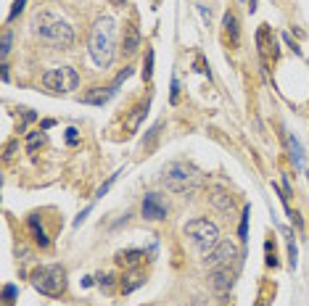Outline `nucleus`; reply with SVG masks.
I'll return each mask as SVG.
<instances>
[{
	"label": "nucleus",
	"mask_w": 309,
	"mask_h": 306,
	"mask_svg": "<svg viewBox=\"0 0 309 306\" xmlns=\"http://www.w3.org/2000/svg\"><path fill=\"white\" fill-rule=\"evenodd\" d=\"M87 50L90 58L98 69H109L114 56H117V21L111 16H100L95 19L93 29H90V40H87Z\"/></svg>",
	"instance_id": "1"
},
{
	"label": "nucleus",
	"mask_w": 309,
	"mask_h": 306,
	"mask_svg": "<svg viewBox=\"0 0 309 306\" xmlns=\"http://www.w3.org/2000/svg\"><path fill=\"white\" fill-rule=\"evenodd\" d=\"M162 185L177 195H190L203 185V174L188 161H169L162 169Z\"/></svg>",
	"instance_id": "2"
},
{
	"label": "nucleus",
	"mask_w": 309,
	"mask_h": 306,
	"mask_svg": "<svg viewBox=\"0 0 309 306\" xmlns=\"http://www.w3.org/2000/svg\"><path fill=\"white\" fill-rule=\"evenodd\" d=\"M34 34L53 48H72L74 45V29L69 27V21L48 14V11L34 16Z\"/></svg>",
	"instance_id": "3"
},
{
	"label": "nucleus",
	"mask_w": 309,
	"mask_h": 306,
	"mask_svg": "<svg viewBox=\"0 0 309 306\" xmlns=\"http://www.w3.org/2000/svg\"><path fill=\"white\" fill-rule=\"evenodd\" d=\"M29 280L34 290H40L42 296H50V298H59L66 290V269L61 264H40L37 269H32Z\"/></svg>",
	"instance_id": "4"
},
{
	"label": "nucleus",
	"mask_w": 309,
	"mask_h": 306,
	"mask_svg": "<svg viewBox=\"0 0 309 306\" xmlns=\"http://www.w3.org/2000/svg\"><path fill=\"white\" fill-rule=\"evenodd\" d=\"M185 235L190 238V243L196 245L198 251L209 253L217 243H220V227L214 225V222H209L206 217H196L190 219L185 225Z\"/></svg>",
	"instance_id": "5"
},
{
	"label": "nucleus",
	"mask_w": 309,
	"mask_h": 306,
	"mask_svg": "<svg viewBox=\"0 0 309 306\" xmlns=\"http://www.w3.org/2000/svg\"><path fill=\"white\" fill-rule=\"evenodd\" d=\"M42 87L48 92H72L79 87V74L74 66H56L42 74Z\"/></svg>",
	"instance_id": "6"
},
{
	"label": "nucleus",
	"mask_w": 309,
	"mask_h": 306,
	"mask_svg": "<svg viewBox=\"0 0 309 306\" xmlns=\"http://www.w3.org/2000/svg\"><path fill=\"white\" fill-rule=\"evenodd\" d=\"M238 259H240L238 245H235L233 240H220V243H217L209 253H206V267H212V269H222V267L235 264Z\"/></svg>",
	"instance_id": "7"
},
{
	"label": "nucleus",
	"mask_w": 309,
	"mask_h": 306,
	"mask_svg": "<svg viewBox=\"0 0 309 306\" xmlns=\"http://www.w3.org/2000/svg\"><path fill=\"white\" fill-rule=\"evenodd\" d=\"M143 217L151 219V222H162V219H167V206H164V201H162V195L148 193V195L143 198Z\"/></svg>",
	"instance_id": "8"
},
{
	"label": "nucleus",
	"mask_w": 309,
	"mask_h": 306,
	"mask_svg": "<svg viewBox=\"0 0 309 306\" xmlns=\"http://www.w3.org/2000/svg\"><path fill=\"white\" fill-rule=\"evenodd\" d=\"M209 282H212V288L217 293H227L233 288V282H235V272L230 267H222V269H212L209 272Z\"/></svg>",
	"instance_id": "9"
},
{
	"label": "nucleus",
	"mask_w": 309,
	"mask_h": 306,
	"mask_svg": "<svg viewBox=\"0 0 309 306\" xmlns=\"http://www.w3.org/2000/svg\"><path fill=\"white\" fill-rule=\"evenodd\" d=\"M256 48H259V56L265 58V61H267L270 56L272 58L278 56V50H275V37H272L270 27H259L256 29Z\"/></svg>",
	"instance_id": "10"
},
{
	"label": "nucleus",
	"mask_w": 309,
	"mask_h": 306,
	"mask_svg": "<svg viewBox=\"0 0 309 306\" xmlns=\"http://www.w3.org/2000/svg\"><path fill=\"white\" fill-rule=\"evenodd\" d=\"M140 48V34H137L135 24H124V56L132 58Z\"/></svg>",
	"instance_id": "11"
},
{
	"label": "nucleus",
	"mask_w": 309,
	"mask_h": 306,
	"mask_svg": "<svg viewBox=\"0 0 309 306\" xmlns=\"http://www.w3.org/2000/svg\"><path fill=\"white\" fill-rule=\"evenodd\" d=\"M114 95V87H95L82 95V103H90V106H103L109 103V98Z\"/></svg>",
	"instance_id": "12"
},
{
	"label": "nucleus",
	"mask_w": 309,
	"mask_h": 306,
	"mask_svg": "<svg viewBox=\"0 0 309 306\" xmlns=\"http://www.w3.org/2000/svg\"><path fill=\"white\" fill-rule=\"evenodd\" d=\"M145 259V251H140V248H127V251H119L117 253V264H122V267H137Z\"/></svg>",
	"instance_id": "13"
},
{
	"label": "nucleus",
	"mask_w": 309,
	"mask_h": 306,
	"mask_svg": "<svg viewBox=\"0 0 309 306\" xmlns=\"http://www.w3.org/2000/svg\"><path fill=\"white\" fill-rule=\"evenodd\" d=\"M148 114V100L145 103H137L135 109H132V114L127 116V122H124V127H127V132H135L137 127H140V122H143V116Z\"/></svg>",
	"instance_id": "14"
},
{
	"label": "nucleus",
	"mask_w": 309,
	"mask_h": 306,
	"mask_svg": "<svg viewBox=\"0 0 309 306\" xmlns=\"http://www.w3.org/2000/svg\"><path fill=\"white\" fill-rule=\"evenodd\" d=\"M29 230H32V235H34V243H37L40 248H48V245H50V238H48V232L42 230V225L37 222V217H29Z\"/></svg>",
	"instance_id": "15"
},
{
	"label": "nucleus",
	"mask_w": 309,
	"mask_h": 306,
	"mask_svg": "<svg viewBox=\"0 0 309 306\" xmlns=\"http://www.w3.org/2000/svg\"><path fill=\"white\" fill-rule=\"evenodd\" d=\"M222 24H225V32H227V37H230V42L238 45V42H240V29H238V19H235V14H225Z\"/></svg>",
	"instance_id": "16"
},
{
	"label": "nucleus",
	"mask_w": 309,
	"mask_h": 306,
	"mask_svg": "<svg viewBox=\"0 0 309 306\" xmlns=\"http://www.w3.org/2000/svg\"><path fill=\"white\" fill-rule=\"evenodd\" d=\"M212 203L222 211V214H230L233 211V195L230 193H222V190H217L214 195H212Z\"/></svg>",
	"instance_id": "17"
},
{
	"label": "nucleus",
	"mask_w": 309,
	"mask_h": 306,
	"mask_svg": "<svg viewBox=\"0 0 309 306\" xmlns=\"http://www.w3.org/2000/svg\"><path fill=\"white\" fill-rule=\"evenodd\" d=\"M145 282V277L140 275V272H135V275H130V277H124L122 280V293H132L135 288H140Z\"/></svg>",
	"instance_id": "18"
},
{
	"label": "nucleus",
	"mask_w": 309,
	"mask_h": 306,
	"mask_svg": "<svg viewBox=\"0 0 309 306\" xmlns=\"http://www.w3.org/2000/svg\"><path fill=\"white\" fill-rule=\"evenodd\" d=\"M288 145H291V159L296 167H301V161H304V153H301V145H299V140H296L293 135H288Z\"/></svg>",
	"instance_id": "19"
},
{
	"label": "nucleus",
	"mask_w": 309,
	"mask_h": 306,
	"mask_svg": "<svg viewBox=\"0 0 309 306\" xmlns=\"http://www.w3.org/2000/svg\"><path fill=\"white\" fill-rule=\"evenodd\" d=\"M11 45H14V32L6 29L3 32V42H0V58H3V64H6V58L11 53Z\"/></svg>",
	"instance_id": "20"
},
{
	"label": "nucleus",
	"mask_w": 309,
	"mask_h": 306,
	"mask_svg": "<svg viewBox=\"0 0 309 306\" xmlns=\"http://www.w3.org/2000/svg\"><path fill=\"white\" fill-rule=\"evenodd\" d=\"M42 143H45V135H42V129H37V132H32V135H29V140H27V150H29V153H34Z\"/></svg>",
	"instance_id": "21"
},
{
	"label": "nucleus",
	"mask_w": 309,
	"mask_h": 306,
	"mask_svg": "<svg viewBox=\"0 0 309 306\" xmlns=\"http://www.w3.org/2000/svg\"><path fill=\"white\" fill-rule=\"evenodd\" d=\"M248 217H251V209L246 206V209H243V217H240V227H238L240 240H243V243H246V235H248Z\"/></svg>",
	"instance_id": "22"
},
{
	"label": "nucleus",
	"mask_w": 309,
	"mask_h": 306,
	"mask_svg": "<svg viewBox=\"0 0 309 306\" xmlns=\"http://www.w3.org/2000/svg\"><path fill=\"white\" fill-rule=\"evenodd\" d=\"M143 77L145 79H151L153 77V50L148 48V53H145V66H143Z\"/></svg>",
	"instance_id": "23"
},
{
	"label": "nucleus",
	"mask_w": 309,
	"mask_h": 306,
	"mask_svg": "<svg viewBox=\"0 0 309 306\" xmlns=\"http://www.w3.org/2000/svg\"><path fill=\"white\" fill-rule=\"evenodd\" d=\"M265 251H267V267H278V251H275L272 240L265 243Z\"/></svg>",
	"instance_id": "24"
},
{
	"label": "nucleus",
	"mask_w": 309,
	"mask_h": 306,
	"mask_svg": "<svg viewBox=\"0 0 309 306\" xmlns=\"http://www.w3.org/2000/svg\"><path fill=\"white\" fill-rule=\"evenodd\" d=\"M19 296V288L16 285H6L3 288V298H6V306H11V301H14Z\"/></svg>",
	"instance_id": "25"
},
{
	"label": "nucleus",
	"mask_w": 309,
	"mask_h": 306,
	"mask_svg": "<svg viewBox=\"0 0 309 306\" xmlns=\"http://www.w3.org/2000/svg\"><path fill=\"white\" fill-rule=\"evenodd\" d=\"M95 280H98L100 288H111V285H114V275H111V272H100Z\"/></svg>",
	"instance_id": "26"
},
{
	"label": "nucleus",
	"mask_w": 309,
	"mask_h": 306,
	"mask_svg": "<svg viewBox=\"0 0 309 306\" xmlns=\"http://www.w3.org/2000/svg\"><path fill=\"white\" fill-rule=\"evenodd\" d=\"M114 180H117V174H111V177H109L106 182H103V185L98 187V193H95V195H98V198H103V195H106V193H109V187L114 185Z\"/></svg>",
	"instance_id": "27"
},
{
	"label": "nucleus",
	"mask_w": 309,
	"mask_h": 306,
	"mask_svg": "<svg viewBox=\"0 0 309 306\" xmlns=\"http://www.w3.org/2000/svg\"><path fill=\"white\" fill-rule=\"evenodd\" d=\"M66 143H69V145H77V143H79V132H77L74 127L66 129Z\"/></svg>",
	"instance_id": "28"
},
{
	"label": "nucleus",
	"mask_w": 309,
	"mask_h": 306,
	"mask_svg": "<svg viewBox=\"0 0 309 306\" xmlns=\"http://www.w3.org/2000/svg\"><path fill=\"white\" fill-rule=\"evenodd\" d=\"M24 3H27V0H16L14 8H11V16H8V19H16V16L21 14V11H24Z\"/></svg>",
	"instance_id": "29"
},
{
	"label": "nucleus",
	"mask_w": 309,
	"mask_h": 306,
	"mask_svg": "<svg viewBox=\"0 0 309 306\" xmlns=\"http://www.w3.org/2000/svg\"><path fill=\"white\" fill-rule=\"evenodd\" d=\"M177 92H180V85H177V79H172V95H169L172 103H177Z\"/></svg>",
	"instance_id": "30"
},
{
	"label": "nucleus",
	"mask_w": 309,
	"mask_h": 306,
	"mask_svg": "<svg viewBox=\"0 0 309 306\" xmlns=\"http://www.w3.org/2000/svg\"><path fill=\"white\" fill-rule=\"evenodd\" d=\"M130 74H132V69H124V72H122V74L117 77V82H114V87H117V85H122V82H124V79H127Z\"/></svg>",
	"instance_id": "31"
},
{
	"label": "nucleus",
	"mask_w": 309,
	"mask_h": 306,
	"mask_svg": "<svg viewBox=\"0 0 309 306\" xmlns=\"http://www.w3.org/2000/svg\"><path fill=\"white\" fill-rule=\"evenodd\" d=\"M14 150H16V143H8V145H6V159L14 156Z\"/></svg>",
	"instance_id": "32"
},
{
	"label": "nucleus",
	"mask_w": 309,
	"mask_h": 306,
	"mask_svg": "<svg viewBox=\"0 0 309 306\" xmlns=\"http://www.w3.org/2000/svg\"><path fill=\"white\" fill-rule=\"evenodd\" d=\"M93 285V277H82V288H90Z\"/></svg>",
	"instance_id": "33"
},
{
	"label": "nucleus",
	"mask_w": 309,
	"mask_h": 306,
	"mask_svg": "<svg viewBox=\"0 0 309 306\" xmlns=\"http://www.w3.org/2000/svg\"><path fill=\"white\" fill-rule=\"evenodd\" d=\"M248 8H251V14L256 11V0H248Z\"/></svg>",
	"instance_id": "34"
},
{
	"label": "nucleus",
	"mask_w": 309,
	"mask_h": 306,
	"mask_svg": "<svg viewBox=\"0 0 309 306\" xmlns=\"http://www.w3.org/2000/svg\"><path fill=\"white\" fill-rule=\"evenodd\" d=\"M111 3H114V6H124L127 0H111Z\"/></svg>",
	"instance_id": "35"
}]
</instances>
